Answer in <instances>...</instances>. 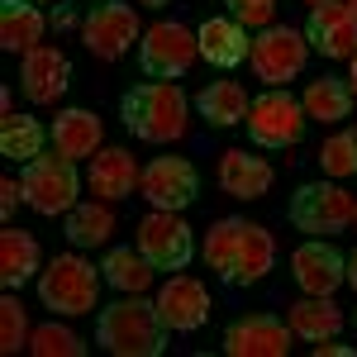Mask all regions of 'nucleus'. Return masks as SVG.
I'll return each mask as SVG.
<instances>
[{"label": "nucleus", "mask_w": 357, "mask_h": 357, "mask_svg": "<svg viewBox=\"0 0 357 357\" xmlns=\"http://www.w3.org/2000/svg\"><path fill=\"white\" fill-rule=\"evenodd\" d=\"M15 200H24V191H20L15 176H5V181H0V220H5V224L15 220Z\"/></svg>", "instance_id": "obj_34"}, {"label": "nucleus", "mask_w": 357, "mask_h": 357, "mask_svg": "<svg viewBox=\"0 0 357 357\" xmlns=\"http://www.w3.org/2000/svg\"><path fill=\"white\" fill-rule=\"evenodd\" d=\"M210 291H205V281H195L186 272H172L162 281V291H158V314L167 319V329L172 333H195L205 329V319H210Z\"/></svg>", "instance_id": "obj_14"}, {"label": "nucleus", "mask_w": 357, "mask_h": 357, "mask_svg": "<svg viewBox=\"0 0 357 357\" xmlns=\"http://www.w3.org/2000/svg\"><path fill=\"white\" fill-rule=\"evenodd\" d=\"M29 319H24V305H20V291H5L0 301V353L15 357L20 348H29Z\"/></svg>", "instance_id": "obj_32"}, {"label": "nucleus", "mask_w": 357, "mask_h": 357, "mask_svg": "<svg viewBox=\"0 0 357 357\" xmlns=\"http://www.w3.org/2000/svg\"><path fill=\"white\" fill-rule=\"evenodd\" d=\"M353 324H357V319H353Z\"/></svg>", "instance_id": "obj_44"}, {"label": "nucleus", "mask_w": 357, "mask_h": 357, "mask_svg": "<svg viewBox=\"0 0 357 357\" xmlns=\"http://www.w3.org/2000/svg\"><path fill=\"white\" fill-rule=\"evenodd\" d=\"M100 143H105V124L96 119V110L72 105V110H62L53 119V148L62 153V158L82 162V158H91V153H100Z\"/></svg>", "instance_id": "obj_21"}, {"label": "nucleus", "mask_w": 357, "mask_h": 357, "mask_svg": "<svg viewBox=\"0 0 357 357\" xmlns=\"http://www.w3.org/2000/svg\"><path fill=\"white\" fill-rule=\"evenodd\" d=\"M224 5L243 29H267L276 20V0H224Z\"/></svg>", "instance_id": "obj_33"}, {"label": "nucleus", "mask_w": 357, "mask_h": 357, "mask_svg": "<svg viewBox=\"0 0 357 357\" xmlns=\"http://www.w3.org/2000/svg\"><path fill=\"white\" fill-rule=\"evenodd\" d=\"M67 86H72V62H67V53L57 43H38L33 53H24V62H20V91L33 105L62 100Z\"/></svg>", "instance_id": "obj_17"}, {"label": "nucleus", "mask_w": 357, "mask_h": 357, "mask_svg": "<svg viewBox=\"0 0 357 357\" xmlns=\"http://www.w3.org/2000/svg\"><path fill=\"white\" fill-rule=\"evenodd\" d=\"M291 276H296V286L305 296H333L338 286H348V257L333 243L310 238L291 252Z\"/></svg>", "instance_id": "obj_16"}, {"label": "nucleus", "mask_w": 357, "mask_h": 357, "mask_svg": "<svg viewBox=\"0 0 357 357\" xmlns=\"http://www.w3.org/2000/svg\"><path fill=\"white\" fill-rule=\"evenodd\" d=\"M100 276H105V286H114L119 296H143V291L153 286L158 267H153L138 248H110L105 262H100Z\"/></svg>", "instance_id": "obj_26"}, {"label": "nucleus", "mask_w": 357, "mask_h": 357, "mask_svg": "<svg viewBox=\"0 0 357 357\" xmlns=\"http://www.w3.org/2000/svg\"><path fill=\"white\" fill-rule=\"evenodd\" d=\"M310 5H324V0H310Z\"/></svg>", "instance_id": "obj_43"}, {"label": "nucleus", "mask_w": 357, "mask_h": 357, "mask_svg": "<svg viewBox=\"0 0 357 357\" xmlns=\"http://www.w3.org/2000/svg\"><path fill=\"white\" fill-rule=\"evenodd\" d=\"M291 324H281L276 314L257 310V314H243L224 329V353L229 357H286L291 353Z\"/></svg>", "instance_id": "obj_13"}, {"label": "nucleus", "mask_w": 357, "mask_h": 357, "mask_svg": "<svg viewBox=\"0 0 357 357\" xmlns=\"http://www.w3.org/2000/svg\"><path fill=\"white\" fill-rule=\"evenodd\" d=\"M29 353L33 357H86V343L67 324L48 319V324H38V329L29 333Z\"/></svg>", "instance_id": "obj_31"}, {"label": "nucleus", "mask_w": 357, "mask_h": 357, "mask_svg": "<svg viewBox=\"0 0 357 357\" xmlns=\"http://www.w3.org/2000/svg\"><path fill=\"white\" fill-rule=\"evenodd\" d=\"M353 224H357V205H353Z\"/></svg>", "instance_id": "obj_42"}, {"label": "nucleus", "mask_w": 357, "mask_h": 357, "mask_svg": "<svg viewBox=\"0 0 357 357\" xmlns=\"http://www.w3.org/2000/svg\"><path fill=\"white\" fill-rule=\"evenodd\" d=\"M348 62H353V72H348V86H353V96H357V53L348 57Z\"/></svg>", "instance_id": "obj_38"}, {"label": "nucleus", "mask_w": 357, "mask_h": 357, "mask_svg": "<svg viewBox=\"0 0 357 357\" xmlns=\"http://www.w3.org/2000/svg\"><path fill=\"white\" fill-rule=\"evenodd\" d=\"M319 172L333 176V181H348L357 176V129H343L319 143Z\"/></svg>", "instance_id": "obj_30"}, {"label": "nucleus", "mask_w": 357, "mask_h": 357, "mask_svg": "<svg viewBox=\"0 0 357 357\" xmlns=\"http://www.w3.org/2000/svg\"><path fill=\"white\" fill-rule=\"evenodd\" d=\"M248 105H252V96H248L238 82H229V77L210 82L195 96V110H200V119H205L210 129H234V124H243Z\"/></svg>", "instance_id": "obj_24"}, {"label": "nucleus", "mask_w": 357, "mask_h": 357, "mask_svg": "<svg viewBox=\"0 0 357 357\" xmlns=\"http://www.w3.org/2000/svg\"><path fill=\"white\" fill-rule=\"evenodd\" d=\"M353 86L343 82V77H314V82L305 86L301 105L310 119H319V124H338V119H348L353 114Z\"/></svg>", "instance_id": "obj_28"}, {"label": "nucleus", "mask_w": 357, "mask_h": 357, "mask_svg": "<svg viewBox=\"0 0 357 357\" xmlns=\"http://www.w3.org/2000/svg\"><path fill=\"white\" fill-rule=\"evenodd\" d=\"M119 119L138 143H176L191 129V100L176 82H138L124 91Z\"/></svg>", "instance_id": "obj_2"}, {"label": "nucleus", "mask_w": 357, "mask_h": 357, "mask_svg": "<svg viewBox=\"0 0 357 357\" xmlns=\"http://www.w3.org/2000/svg\"><path fill=\"white\" fill-rule=\"evenodd\" d=\"M138 195L153 205V210H191L195 200H200V172H195L191 158H181V153H162V158H153V162L143 167V176H138Z\"/></svg>", "instance_id": "obj_11"}, {"label": "nucleus", "mask_w": 357, "mask_h": 357, "mask_svg": "<svg viewBox=\"0 0 357 357\" xmlns=\"http://www.w3.org/2000/svg\"><path fill=\"white\" fill-rule=\"evenodd\" d=\"M205 267L224 286H257L276 267V238L257 220H215L205 234Z\"/></svg>", "instance_id": "obj_1"}, {"label": "nucleus", "mask_w": 357, "mask_h": 357, "mask_svg": "<svg viewBox=\"0 0 357 357\" xmlns=\"http://www.w3.org/2000/svg\"><path fill=\"white\" fill-rule=\"evenodd\" d=\"M305 57H310V38L305 29L291 24H267L252 33V53H248V67L262 86H286L305 72Z\"/></svg>", "instance_id": "obj_8"}, {"label": "nucleus", "mask_w": 357, "mask_h": 357, "mask_svg": "<svg viewBox=\"0 0 357 357\" xmlns=\"http://www.w3.org/2000/svg\"><path fill=\"white\" fill-rule=\"evenodd\" d=\"M305 105L286 91V86H267L262 96H252V105H248V138L257 143V148H272V153H281V148H296L305 138Z\"/></svg>", "instance_id": "obj_6"}, {"label": "nucleus", "mask_w": 357, "mask_h": 357, "mask_svg": "<svg viewBox=\"0 0 357 357\" xmlns=\"http://www.w3.org/2000/svg\"><path fill=\"white\" fill-rule=\"evenodd\" d=\"M138 162L129 148H100L91 158V195L100 200H124L129 191H138Z\"/></svg>", "instance_id": "obj_23"}, {"label": "nucleus", "mask_w": 357, "mask_h": 357, "mask_svg": "<svg viewBox=\"0 0 357 357\" xmlns=\"http://www.w3.org/2000/svg\"><path fill=\"white\" fill-rule=\"evenodd\" d=\"M343 257H348V286L357 291V248H353V252H343Z\"/></svg>", "instance_id": "obj_37"}, {"label": "nucleus", "mask_w": 357, "mask_h": 357, "mask_svg": "<svg viewBox=\"0 0 357 357\" xmlns=\"http://www.w3.org/2000/svg\"><path fill=\"white\" fill-rule=\"evenodd\" d=\"M67 238H72V248H100L110 243L114 234V215H110V200H77L72 210H67V229H62Z\"/></svg>", "instance_id": "obj_27"}, {"label": "nucleus", "mask_w": 357, "mask_h": 357, "mask_svg": "<svg viewBox=\"0 0 357 357\" xmlns=\"http://www.w3.org/2000/svg\"><path fill=\"white\" fill-rule=\"evenodd\" d=\"M167 319L158 314V301L119 296L96 314V343L114 357H162L167 353Z\"/></svg>", "instance_id": "obj_3"}, {"label": "nucleus", "mask_w": 357, "mask_h": 357, "mask_svg": "<svg viewBox=\"0 0 357 357\" xmlns=\"http://www.w3.org/2000/svg\"><path fill=\"white\" fill-rule=\"evenodd\" d=\"M77 24V10H72V5H57L53 10V29H72Z\"/></svg>", "instance_id": "obj_36"}, {"label": "nucleus", "mask_w": 357, "mask_h": 357, "mask_svg": "<svg viewBox=\"0 0 357 357\" xmlns=\"http://www.w3.org/2000/svg\"><path fill=\"white\" fill-rule=\"evenodd\" d=\"M286 324H291V333L305 338V343H324V338H338V329H343V310L333 305V296H305V301L291 305Z\"/></svg>", "instance_id": "obj_25"}, {"label": "nucleus", "mask_w": 357, "mask_h": 357, "mask_svg": "<svg viewBox=\"0 0 357 357\" xmlns=\"http://www.w3.org/2000/svg\"><path fill=\"white\" fill-rule=\"evenodd\" d=\"M138 5H148V10H162L167 0H138Z\"/></svg>", "instance_id": "obj_39"}, {"label": "nucleus", "mask_w": 357, "mask_h": 357, "mask_svg": "<svg viewBox=\"0 0 357 357\" xmlns=\"http://www.w3.org/2000/svg\"><path fill=\"white\" fill-rule=\"evenodd\" d=\"M38 272H43V262H38V238H33L29 229L5 224V229H0V286H5V291H20V286H29Z\"/></svg>", "instance_id": "obj_22"}, {"label": "nucleus", "mask_w": 357, "mask_h": 357, "mask_svg": "<svg viewBox=\"0 0 357 357\" xmlns=\"http://www.w3.org/2000/svg\"><path fill=\"white\" fill-rule=\"evenodd\" d=\"M353 205L357 200L329 176V181H310V186H301L291 195L286 220H291V229H301L310 238H333V234H343L353 224Z\"/></svg>", "instance_id": "obj_7"}, {"label": "nucleus", "mask_w": 357, "mask_h": 357, "mask_svg": "<svg viewBox=\"0 0 357 357\" xmlns=\"http://www.w3.org/2000/svg\"><path fill=\"white\" fill-rule=\"evenodd\" d=\"M348 10H353V15H357V0H348Z\"/></svg>", "instance_id": "obj_40"}, {"label": "nucleus", "mask_w": 357, "mask_h": 357, "mask_svg": "<svg viewBox=\"0 0 357 357\" xmlns=\"http://www.w3.org/2000/svg\"><path fill=\"white\" fill-rule=\"evenodd\" d=\"M195 57H200L195 33L181 20H162V24L143 29V38H138V67H143L148 82H176V77H186Z\"/></svg>", "instance_id": "obj_9"}, {"label": "nucleus", "mask_w": 357, "mask_h": 357, "mask_svg": "<svg viewBox=\"0 0 357 357\" xmlns=\"http://www.w3.org/2000/svg\"><path fill=\"white\" fill-rule=\"evenodd\" d=\"M314 357H357L353 343H333V338H324V343H314Z\"/></svg>", "instance_id": "obj_35"}, {"label": "nucleus", "mask_w": 357, "mask_h": 357, "mask_svg": "<svg viewBox=\"0 0 357 357\" xmlns=\"http://www.w3.org/2000/svg\"><path fill=\"white\" fill-rule=\"evenodd\" d=\"M195 48H200V57H205L210 67L234 72V67H243L248 53H252V33H248L234 15H215V20H205V24L195 29Z\"/></svg>", "instance_id": "obj_18"}, {"label": "nucleus", "mask_w": 357, "mask_h": 357, "mask_svg": "<svg viewBox=\"0 0 357 357\" xmlns=\"http://www.w3.org/2000/svg\"><path fill=\"white\" fill-rule=\"evenodd\" d=\"M100 286H105V276H100V267H91V257L62 252L38 272V301L48 305V314L72 319V314H91L100 305Z\"/></svg>", "instance_id": "obj_4"}, {"label": "nucleus", "mask_w": 357, "mask_h": 357, "mask_svg": "<svg viewBox=\"0 0 357 357\" xmlns=\"http://www.w3.org/2000/svg\"><path fill=\"white\" fill-rule=\"evenodd\" d=\"M138 252H143L162 276L191 267V257H195L191 224L181 220L176 210H153V215H143V220H138Z\"/></svg>", "instance_id": "obj_10"}, {"label": "nucleus", "mask_w": 357, "mask_h": 357, "mask_svg": "<svg viewBox=\"0 0 357 357\" xmlns=\"http://www.w3.org/2000/svg\"><path fill=\"white\" fill-rule=\"evenodd\" d=\"M220 191L234 200H262L272 191V162L262 153H243V148H229L220 153Z\"/></svg>", "instance_id": "obj_19"}, {"label": "nucleus", "mask_w": 357, "mask_h": 357, "mask_svg": "<svg viewBox=\"0 0 357 357\" xmlns=\"http://www.w3.org/2000/svg\"><path fill=\"white\" fill-rule=\"evenodd\" d=\"M33 5H53V0H33Z\"/></svg>", "instance_id": "obj_41"}, {"label": "nucleus", "mask_w": 357, "mask_h": 357, "mask_svg": "<svg viewBox=\"0 0 357 357\" xmlns=\"http://www.w3.org/2000/svg\"><path fill=\"white\" fill-rule=\"evenodd\" d=\"M138 38H143V29H138V15L129 0H100V5H91V15L82 20L86 53L100 57V62H119Z\"/></svg>", "instance_id": "obj_12"}, {"label": "nucleus", "mask_w": 357, "mask_h": 357, "mask_svg": "<svg viewBox=\"0 0 357 357\" xmlns=\"http://www.w3.org/2000/svg\"><path fill=\"white\" fill-rule=\"evenodd\" d=\"M20 191H24V205L38 210V215H67L77 200H82V176H77V162L62 158V153H38L33 162H24L20 172Z\"/></svg>", "instance_id": "obj_5"}, {"label": "nucleus", "mask_w": 357, "mask_h": 357, "mask_svg": "<svg viewBox=\"0 0 357 357\" xmlns=\"http://www.w3.org/2000/svg\"><path fill=\"white\" fill-rule=\"evenodd\" d=\"M305 38H310V48H314V53L333 57V62L353 57L357 53V15L348 10V0H324V5H310Z\"/></svg>", "instance_id": "obj_15"}, {"label": "nucleus", "mask_w": 357, "mask_h": 357, "mask_svg": "<svg viewBox=\"0 0 357 357\" xmlns=\"http://www.w3.org/2000/svg\"><path fill=\"white\" fill-rule=\"evenodd\" d=\"M48 33V15L33 0H0V48L5 53H33Z\"/></svg>", "instance_id": "obj_20"}, {"label": "nucleus", "mask_w": 357, "mask_h": 357, "mask_svg": "<svg viewBox=\"0 0 357 357\" xmlns=\"http://www.w3.org/2000/svg\"><path fill=\"white\" fill-rule=\"evenodd\" d=\"M48 143V129L33 119V114H0V153L10 162H33Z\"/></svg>", "instance_id": "obj_29"}]
</instances>
